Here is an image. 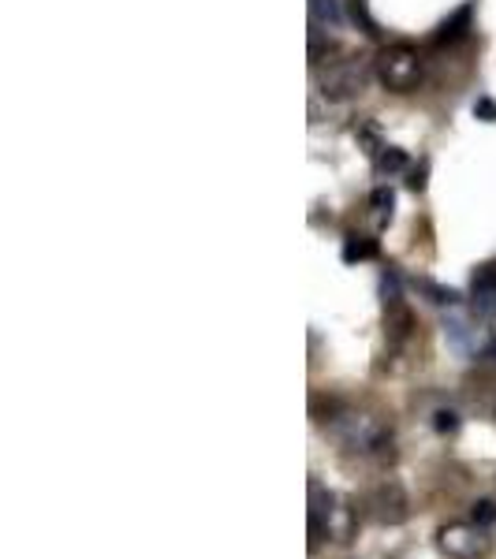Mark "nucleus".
<instances>
[{"mask_svg": "<svg viewBox=\"0 0 496 559\" xmlns=\"http://www.w3.org/2000/svg\"><path fill=\"white\" fill-rule=\"evenodd\" d=\"M422 292L429 295V302H437V306H459V295L456 292H445V287H437V284H429V280H422Z\"/></svg>", "mask_w": 496, "mask_h": 559, "instance_id": "nucleus-13", "label": "nucleus"}, {"mask_svg": "<svg viewBox=\"0 0 496 559\" xmlns=\"http://www.w3.org/2000/svg\"><path fill=\"white\" fill-rule=\"evenodd\" d=\"M355 530H358V515L344 496L324 489L321 481H310V548H318L321 540L351 545Z\"/></svg>", "mask_w": 496, "mask_h": 559, "instance_id": "nucleus-2", "label": "nucleus"}, {"mask_svg": "<svg viewBox=\"0 0 496 559\" xmlns=\"http://www.w3.org/2000/svg\"><path fill=\"white\" fill-rule=\"evenodd\" d=\"M374 79L381 83L389 94H411L422 83V57L418 49L408 41H392L385 45L374 57Z\"/></svg>", "mask_w": 496, "mask_h": 559, "instance_id": "nucleus-3", "label": "nucleus"}, {"mask_svg": "<svg viewBox=\"0 0 496 559\" xmlns=\"http://www.w3.org/2000/svg\"><path fill=\"white\" fill-rule=\"evenodd\" d=\"M374 258H377V242L369 236H355V231H351V236L344 239V261H347V265H355V261H374Z\"/></svg>", "mask_w": 496, "mask_h": 559, "instance_id": "nucleus-11", "label": "nucleus"}, {"mask_svg": "<svg viewBox=\"0 0 496 559\" xmlns=\"http://www.w3.org/2000/svg\"><path fill=\"white\" fill-rule=\"evenodd\" d=\"M366 515L377 522V526H403L411 519V496L403 492L400 481L385 477L374 489L366 492Z\"/></svg>", "mask_w": 496, "mask_h": 559, "instance_id": "nucleus-6", "label": "nucleus"}, {"mask_svg": "<svg viewBox=\"0 0 496 559\" xmlns=\"http://www.w3.org/2000/svg\"><path fill=\"white\" fill-rule=\"evenodd\" d=\"M474 112H477V116H485L489 123L496 120V105H493V102H477V105H474Z\"/></svg>", "mask_w": 496, "mask_h": 559, "instance_id": "nucleus-16", "label": "nucleus"}, {"mask_svg": "<svg viewBox=\"0 0 496 559\" xmlns=\"http://www.w3.org/2000/svg\"><path fill=\"white\" fill-rule=\"evenodd\" d=\"M374 168H377V176L408 173V153L395 150V146H381V150L374 153Z\"/></svg>", "mask_w": 496, "mask_h": 559, "instance_id": "nucleus-10", "label": "nucleus"}, {"mask_svg": "<svg viewBox=\"0 0 496 559\" xmlns=\"http://www.w3.org/2000/svg\"><path fill=\"white\" fill-rule=\"evenodd\" d=\"M340 23H344V4L340 0H310V26L336 31Z\"/></svg>", "mask_w": 496, "mask_h": 559, "instance_id": "nucleus-9", "label": "nucleus"}, {"mask_svg": "<svg viewBox=\"0 0 496 559\" xmlns=\"http://www.w3.org/2000/svg\"><path fill=\"white\" fill-rule=\"evenodd\" d=\"M392 205H395L392 187H374V194H369V210H374L377 221H389V216H392Z\"/></svg>", "mask_w": 496, "mask_h": 559, "instance_id": "nucleus-12", "label": "nucleus"}, {"mask_svg": "<svg viewBox=\"0 0 496 559\" xmlns=\"http://www.w3.org/2000/svg\"><path fill=\"white\" fill-rule=\"evenodd\" d=\"M471 295H474L477 313H493V310H496V258L474 269V276H471Z\"/></svg>", "mask_w": 496, "mask_h": 559, "instance_id": "nucleus-7", "label": "nucleus"}, {"mask_svg": "<svg viewBox=\"0 0 496 559\" xmlns=\"http://www.w3.org/2000/svg\"><path fill=\"white\" fill-rule=\"evenodd\" d=\"M459 426V414L456 411H437V429L440 432H456Z\"/></svg>", "mask_w": 496, "mask_h": 559, "instance_id": "nucleus-15", "label": "nucleus"}, {"mask_svg": "<svg viewBox=\"0 0 496 559\" xmlns=\"http://www.w3.org/2000/svg\"><path fill=\"white\" fill-rule=\"evenodd\" d=\"M471 519H474V522H482V526H496V503H493V500H477Z\"/></svg>", "mask_w": 496, "mask_h": 559, "instance_id": "nucleus-14", "label": "nucleus"}, {"mask_svg": "<svg viewBox=\"0 0 496 559\" xmlns=\"http://www.w3.org/2000/svg\"><path fill=\"white\" fill-rule=\"evenodd\" d=\"M471 15H474V4H463V8H459V12L452 15V20H445V23H440L437 26V38H433V41H437V45H456V41H463L467 38V34H471Z\"/></svg>", "mask_w": 496, "mask_h": 559, "instance_id": "nucleus-8", "label": "nucleus"}, {"mask_svg": "<svg viewBox=\"0 0 496 559\" xmlns=\"http://www.w3.org/2000/svg\"><path fill=\"white\" fill-rule=\"evenodd\" d=\"M374 75V64L366 57H340L329 64H318V94L329 102H351L358 97Z\"/></svg>", "mask_w": 496, "mask_h": 559, "instance_id": "nucleus-4", "label": "nucleus"}, {"mask_svg": "<svg viewBox=\"0 0 496 559\" xmlns=\"http://www.w3.org/2000/svg\"><path fill=\"white\" fill-rule=\"evenodd\" d=\"M329 437L344 448L347 455L369 459V463H392V426L381 414L355 411V407H332L329 414Z\"/></svg>", "mask_w": 496, "mask_h": 559, "instance_id": "nucleus-1", "label": "nucleus"}, {"mask_svg": "<svg viewBox=\"0 0 496 559\" xmlns=\"http://www.w3.org/2000/svg\"><path fill=\"white\" fill-rule=\"evenodd\" d=\"M437 548L448 559H485L493 552V526L474 519H456L437 530Z\"/></svg>", "mask_w": 496, "mask_h": 559, "instance_id": "nucleus-5", "label": "nucleus"}]
</instances>
